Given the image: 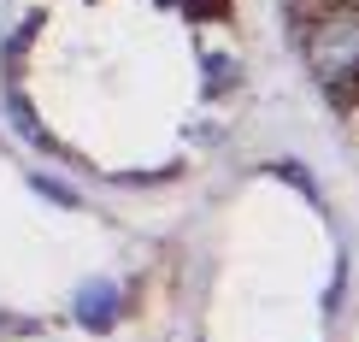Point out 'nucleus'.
I'll use <instances>...</instances> for the list:
<instances>
[{
    "label": "nucleus",
    "instance_id": "nucleus-1",
    "mask_svg": "<svg viewBox=\"0 0 359 342\" xmlns=\"http://www.w3.org/2000/svg\"><path fill=\"white\" fill-rule=\"evenodd\" d=\"M242 0H6L0 124L88 195H159L242 118Z\"/></svg>",
    "mask_w": 359,
    "mask_h": 342
}]
</instances>
